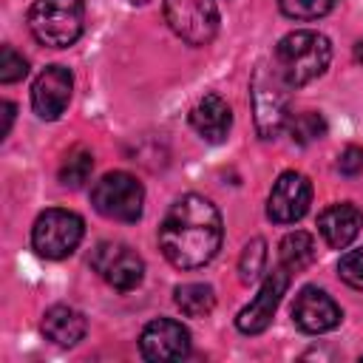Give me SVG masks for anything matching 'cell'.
<instances>
[{
    "instance_id": "1",
    "label": "cell",
    "mask_w": 363,
    "mask_h": 363,
    "mask_svg": "<svg viewBox=\"0 0 363 363\" xmlns=\"http://www.w3.org/2000/svg\"><path fill=\"white\" fill-rule=\"evenodd\" d=\"M221 213L204 196L187 193L176 199L159 224V247L179 269H199L221 250Z\"/></svg>"
},
{
    "instance_id": "2",
    "label": "cell",
    "mask_w": 363,
    "mask_h": 363,
    "mask_svg": "<svg viewBox=\"0 0 363 363\" xmlns=\"http://www.w3.org/2000/svg\"><path fill=\"white\" fill-rule=\"evenodd\" d=\"M332 60V43L320 31H289L275 45V65L289 88H301L318 79Z\"/></svg>"
},
{
    "instance_id": "3",
    "label": "cell",
    "mask_w": 363,
    "mask_h": 363,
    "mask_svg": "<svg viewBox=\"0 0 363 363\" xmlns=\"http://www.w3.org/2000/svg\"><path fill=\"white\" fill-rule=\"evenodd\" d=\"M85 23L82 0H34L28 11V28L37 43L51 48H68L79 40Z\"/></svg>"
},
{
    "instance_id": "4",
    "label": "cell",
    "mask_w": 363,
    "mask_h": 363,
    "mask_svg": "<svg viewBox=\"0 0 363 363\" xmlns=\"http://www.w3.org/2000/svg\"><path fill=\"white\" fill-rule=\"evenodd\" d=\"M286 91L289 82L281 77L278 65L258 62L252 82H250V96H252V111H255V128L261 139H275L286 128Z\"/></svg>"
},
{
    "instance_id": "5",
    "label": "cell",
    "mask_w": 363,
    "mask_h": 363,
    "mask_svg": "<svg viewBox=\"0 0 363 363\" xmlns=\"http://www.w3.org/2000/svg\"><path fill=\"white\" fill-rule=\"evenodd\" d=\"M91 204L99 216L111 218V221H136L142 216V204H145V187L136 176L113 170L105 173L94 190H91Z\"/></svg>"
},
{
    "instance_id": "6",
    "label": "cell",
    "mask_w": 363,
    "mask_h": 363,
    "mask_svg": "<svg viewBox=\"0 0 363 363\" xmlns=\"http://www.w3.org/2000/svg\"><path fill=\"white\" fill-rule=\"evenodd\" d=\"M82 235H85V224L77 213L51 207L37 216L31 227V247L37 255L48 261H60V258H68L79 247Z\"/></svg>"
},
{
    "instance_id": "7",
    "label": "cell",
    "mask_w": 363,
    "mask_h": 363,
    "mask_svg": "<svg viewBox=\"0 0 363 363\" xmlns=\"http://www.w3.org/2000/svg\"><path fill=\"white\" fill-rule=\"evenodd\" d=\"M91 267L108 286H113L119 292L136 289L145 278L142 255L122 241H99L91 252Z\"/></svg>"
},
{
    "instance_id": "8",
    "label": "cell",
    "mask_w": 363,
    "mask_h": 363,
    "mask_svg": "<svg viewBox=\"0 0 363 363\" xmlns=\"http://www.w3.org/2000/svg\"><path fill=\"white\" fill-rule=\"evenodd\" d=\"M164 20L187 45H207L218 31V9L213 0H164Z\"/></svg>"
},
{
    "instance_id": "9",
    "label": "cell",
    "mask_w": 363,
    "mask_h": 363,
    "mask_svg": "<svg viewBox=\"0 0 363 363\" xmlns=\"http://www.w3.org/2000/svg\"><path fill=\"white\" fill-rule=\"evenodd\" d=\"M312 201V184L303 173L298 170H284L267 199V216L275 224H295L298 218H303V213L309 210Z\"/></svg>"
},
{
    "instance_id": "10",
    "label": "cell",
    "mask_w": 363,
    "mask_h": 363,
    "mask_svg": "<svg viewBox=\"0 0 363 363\" xmlns=\"http://www.w3.org/2000/svg\"><path fill=\"white\" fill-rule=\"evenodd\" d=\"M286 286H289V272H286L284 267L272 269V272L261 281L258 295L238 312V318H235L238 332H244V335H261V332L272 323V315H275V309H278V303H281Z\"/></svg>"
},
{
    "instance_id": "11",
    "label": "cell",
    "mask_w": 363,
    "mask_h": 363,
    "mask_svg": "<svg viewBox=\"0 0 363 363\" xmlns=\"http://www.w3.org/2000/svg\"><path fill=\"white\" fill-rule=\"evenodd\" d=\"M139 349L145 360H182L190 354V332L173 318H156L142 329Z\"/></svg>"
},
{
    "instance_id": "12",
    "label": "cell",
    "mask_w": 363,
    "mask_h": 363,
    "mask_svg": "<svg viewBox=\"0 0 363 363\" xmlns=\"http://www.w3.org/2000/svg\"><path fill=\"white\" fill-rule=\"evenodd\" d=\"M71 91H74V77L68 68L62 65H48L31 88V105L34 113L45 122H54L65 113L68 102H71Z\"/></svg>"
},
{
    "instance_id": "13",
    "label": "cell",
    "mask_w": 363,
    "mask_h": 363,
    "mask_svg": "<svg viewBox=\"0 0 363 363\" xmlns=\"http://www.w3.org/2000/svg\"><path fill=\"white\" fill-rule=\"evenodd\" d=\"M343 312L340 306L318 286H303L298 295H295V303H292V320L301 332H309V335H323V332H332L337 323H340Z\"/></svg>"
},
{
    "instance_id": "14",
    "label": "cell",
    "mask_w": 363,
    "mask_h": 363,
    "mask_svg": "<svg viewBox=\"0 0 363 363\" xmlns=\"http://www.w3.org/2000/svg\"><path fill=\"white\" fill-rule=\"evenodd\" d=\"M363 227V213L349 204V201H340V204H329L320 216H318V230L323 235V241L332 247V250H346L357 233Z\"/></svg>"
},
{
    "instance_id": "15",
    "label": "cell",
    "mask_w": 363,
    "mask_h": 363,
    "mask_svg": "<svg viewBox=\"0 0 363 363\" xmlns=\"http://www.w3.org/2000/svg\"><path fill=\"white\" fill-rule=\"evenodd\" d=\"M190 125H193V130H196L201 139L218 145V142H224L227 133H230L233 111H230V105H227L218 94H204V96L193 105V111H190Z\"/></svg>"
},
{
    "instance_id": "16",
    "label": "cell",
    "mask_w": 363,
    "mask_h": 363,
    "mask_svg": "<svg viewBox=\"0 0 363 363\" xmlns=\"http://www.w3.org/2000/svg\"><path fill=\"white\" fill-rule=\"evenodd\" d=\"M85 318L82 312H77L74 306L57 303L43 315V335L48 340H54L57 346H77L85 337Z\"/></svg>"
},
{
    "instance_id": "17",
    "label": "cell",
    "mask_w": 363,
    "mask_h": 363,
    "mask_svg": "<svg viewBox=\"0 0 363 363\" xmlns=\"http://www.w3.org/2000/svg\"><path fill=\"white\" fill-rule=\"evenodd\" d=\"M278 255H281V267L292 275L303 272L306 267H312L315 261V238L303 230H295V233H286L281 247H278Z\"/></svg>"
},
{
    "instance_id": "18",
    "label": "cell",
    "mask_w": 363,
    "mask_h": 363,
    "mask_svg": "<svg viewBox=\"0 0 363 363\" xmlns=\"http://www.w3.org/2000/svg\"><path fill=\"white\" fill-rule=\"evenodd\" d=\"M173 295H176V306L187 318H204L216 306V292L207 284H182V286H176Z\"/></svg>"
},
{
    "instance_id": "19",
    "label": "cell",
    "mask_w": 363,
    "mask_h": 363,
    "mask_svg": "<svg viewBox=\"0 0 363 363\" xmlns=\"http://www.w3.org/2000/svg\"><path fill=\"white\" fill-rule=\"evenodd\" d=\"M91 167H94V156L88 147L77 145L74 150H68V156L62 159L60 164V182L65 187H82L91 176Z\"/></svg>"
},
{
    "instance_id": "20",
    "label": "cell",
    "mask_w": 363,
    "mask_h": 363,
    "mask_svg": "<svg viewBox=\"0 0 363 363\" xmlns=\"http://www.w3.org/2000/svg\"><path fill=\"white\" fill-rule=\"evenodd\" d=\"M286 128L292 133V142H298V145H309V142L326 136V119L318 111H303V113L289 116Z\"/></svg>"
},
{
    "instance_id": "21",
    "label": "cell",
    "mask_w": 363,
    "mask_h": 363,
    "mask_svg": "<svg viewBox=\"0 0 363 363\" xmlns=\"http://www.w3.org/2000/svg\"><path fill=\"white\" fill-rule=\"evenodd\" d=\"M264 264H267V241L264 238H252L244 247L241 258H238V278L244 284H252L264 272Z\"/></svg>"
},
{
    "instance_id": "22",
    "label": "cell",
    "mask_w": 363,
    "mask_h": 363,
    "mask_svg": "<svg viewBox=\"0 0 363 363\" xmlns=\"http://www.w3.org/2000/svg\"><path fill=\"white\" fill-rule=\"evenodd\" d=\"M337 0H278L281 11L292 20H318L335 9Z\"/></svg>"
},
{
    "instance_id": "23",
    "label": "cell",
    "mask_w": 363,
    "mask_h": 363,
    "mask_svg": "<svg viewBox=\"0 0 363 363\" xmlns=\"http://www.w3.org/2000/svg\"><path fill=\"white\" fill-rule=\"evenodd\" d=\"M28 74V62L23 54H17L11 45H3L0 48V82L9 85V82H17Z\"/></svg>"
},
{
    "instance_id": "24",
    "label": "cell",
    "mask_w": 363,
    "mask_h": 363,
    "mask_svg": "<svg viewBox=\"0 0 363 363\" xmlns=\"http://www.w3.org/2000/svg\"><path fill=\"white\" fill-rule=\"evenodd\" d=\"M337 272H340V278H343L349 286H354V289L363 292V247L349 250L346 255H340Z\"/></svg>"
},
{
    "instance_id": "25",
    "label": "cell",
    "mask_w": 363,
    "mask_h": 363,
    "mask_svg": "<svg viewBox=\"0 0 363 363\" xmlns=\"http://www.w3.org/2000/svg\"><path fill=\"white\" fill-rule=\"evenodd\" d=\"M337 170H340L343 176H357V173L363 170V147L349 145V147L337 156Z\"/></svg>"
},
{
    "instance_id": "26",
    "label": "cell",
    "mask_w": 363,
    "mask_h": 363,
    "mask_svg": "<svg viewBox=\"0 0 363 363\" xmlns=\"http://www.w3.org/2000/svg\"><path fill=\"white\" fill-rule=\"evenodd\" d=\"M0 111H3V136H9V130H11V122H14V105L9 102V99H3L0 102Z\"/></svg>"
},
{
    "instance_id": "27",
    "label": "cell",
    "mask_w": 363,
    "mask_h": 363,
    "mask_svg": "<svg viewBox=\"0 0 363 363\" xmlns=\"http://www.w3.org/2000/svg\"><path fill=\"white\" fill-rule=\"evenodd\" d=\"M354 57L363 62V40H360V43H357V48H354Z\"/></svg>"
},
{
    "instance_id": "28",
    "label": "cell",
    "mask_w": 363,
    "mask_h": 363,
    "mask_svg": "<svg viewBox=\"0 0 363 363\" xmlns=\"http://www.w3.org/2000/svg\"><path fill=\"white\" fill-rule=\"evenodd\" d=\"M130 3H133V6H142V3H147V0H130Z\"/></svg>"
}]
</instances>
